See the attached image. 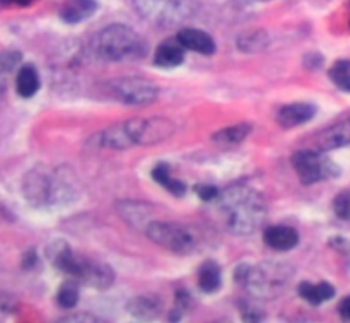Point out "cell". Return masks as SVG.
Masks as SVG:
<instances>
[{
	"instance_id": "obj_1",
	"label": "cell",
	"mask_w": 350,
	"mask_h": 323,
	"mask_svg": "<svg viewBox=\"0 0 350 323\" xmlns=\"http://www.w3.org/2000/svg\"><path fill=\"white\" fill-rule=\"evenodd\" d=\"M174 132V123L167 118H133L113 125L98 135L96 142L109 149H129L132 146H152L164 142Z\"/></svg>"
},
{
	"instance_id": "obj_2",
	"label": "cell",
	"mask_w": 350,
	"mask_h": 323,
	"mask_svg": "<svg viewBox=\"0 0 350 323\" xmlns=\"http://www.w3.org/2000/svg\"><path fill=\"white\" fill-rule=\"evenodd\" d=\"M221 211L226 224L236 235H250L265 221V202L262 195L246 187H236L221 197Z\"/></svg>"
},
{
	"instance_id": "obj_3",
	"label": "cell",
	"mask_w": 350,
	"mask_h": 323,
	"mask_svg": "<svg viewBox=\"0 0 350 323\" xmlns=\"http://www.w3.org/2000/svg\"><path fill=\"white\" fill-rule=\"evenodd\" d=\"M96 51L101 58L120 62L125 58H140L146 53L142 38L125 24H113L105 27L96 38Z\"/></svg>"
},
{
	"instance_id": "obj_4",
	"label": "cell",
	"mask_w": 350,
	"mask_h": 323,
	"mask_svg": "<svg viewBox=\"0 0 350 323\" xmlns=\"http://www.w3.org/2000/svg\"><path fill=\"white\" fill-rule=\"evenodd\" d=\"M147 236L156 245L180 255H188L197 246V236L185 226L170 221H154L147 224Z\"/></svg>"
},
{
	"instance_id": "obj_5",
	"label": "cell",
	"mask_w": 350,
	"mask_h": 323,
	"mask_svg": "<svg viewBox=\"0 0 350 323\" xmlns=\"http://www.w3.org/2000/svg\"><path fill=\"white\" fill-rule=\"evenodd\" d=\"M293 166L303 185H313L337 177L338 166L323 153L299 151L293 156Z\"/></svg>"
},
{
	"instance_id": "obj_6",
	"label": "cell",
	"mask_w": 350,
	"mask_h": 323,
	"mask_svg": "<svg viewBox=\"0 0 350 323\" xmlns=\"http://www.w3.org/2000/svg\"><path fill=\"white\" fill-rule=\"evenodd\" d=\"M108 91L116 101L125 105H149L156 101L157 86L144 77H120L108 82Z\"/></svg>"
},
{
	"instance_id": "obj_7",
	"label": "cell",
	"mask_w": 350,
	"mask_h": 323,
	"mask_svg": "<svg viewBox=\"0 0 350 323\" xmlns=\"http://www.w3.org/2000/svg\"><path fill=\"white\" fill-rule=\"evenodd\" d=\"M77 279L88 284V286L96 287V289H106L115 281V272H113V269L108 263L81 257V267H79Z\"/></svg>"
},
{
	"instance_id": "obj_8",
	"label": "cell",
	"mask_w": 350,
	"mask_h": 323,
	"mask_svg": "<svg viewBox=\"0 0 350 323\" xmlns=\"http://www.w3.org/2000/svg\"><path fill=\"white\" fill-rule=\"evenodd\" d=\"M178 3H183L180 0H137V7L140 9V12L144 16H147V19H157V21H180L185 19L183 14L178 12L181 5Z\"/></svg>"
},
{
	"instance_id": "obj_9",
	"label": "cell",
	"mask_w": 350,
	"mask_h": 323,
	"mask_svg": "<svg viewBox=\"0 0 350 323\" xmlns=\"http://www.w3.org/2000/svg\"><path fill=\"white\" fill-rule=\"evenodd\" d=\"M314 115H317V106L311 105V103H293V105H287L280 109L279 115H277V122L284 129H294V127H299L313 120Z\"/></svg>"
},
{
	"instance_id": "obj_10",
	"label": "cell",
	"mask_w": 350,
	"mask_h": 323,
	"mask_svg": "<svg viewBox=\"0 0 350 323\" xmlns=\"http://www.w3.org/2000/svg\"><path fill=\"white\" fill-rule=\"evenodd\" d=\"M263 242L267 246L277 252H289V250L296 248L299 243V235L294 228L286 224H275L270 226L263 233Z\"/></svg>"
},
{
	"instance_id": "obj_11",
	"label": "cell",
	"mask_w": 350,
	"mask_h": 323,
	"mask_svg": "<svg viewBox=\"0 0 350 323\" xmlns=\"http://www.w3.org/2000/svg\"><path fill=\"white\" fill-rule=\"evenodd\" d=\"M178 41L185 47V50L197 51L200 55H212L215 51V43L205 31L197 27H185L178 33Z\"/></svg>"
},
{
	"instance_id": "obj_12",
	"label": "cell",
	"mask_w": 350,
	"mask_h": 323,
	"mask_svg": "<svg viewBox=\"0 0 350 323\" xmlns=\"http://www.w3.org/2000/svg\"><path fill=\"white\" fill-rule=\"evenodd\" d=\"M98 10L96 0H65L60 9V17L67 24H79L89 19Z\"/></svg>"
},
{
	"instance_id": "obj_13",
	"label": "cell",
	"mask_w": 350,
	"mask_h": 323,
	"mask_svg": "<svg viewBox=\"0 0 350 323\" xmlns=\"http://www.w3.org/2000/svg\"><path fill=\"white\" fill-rule=\"evenodd\" d=\"M185 60V47L178 41V38L173 40H166L157 47L156 55H154V62L157 67L163 68H173L183 64Z\"/></svg>"
},
{
	"instance_id": "obj_14",
	"label": "cell",
	"mask_w": 350,
	"mask_h": 323,
	"mask_svg": "<svg viewBox=\"0 0 350 323\" xmlns=\"http://www.w3.org/2000/svg\"><path fill=\"white\" fill-rule=\"evenodd\" d=\"M297 293L303 300H306L308 303L313 305V307H320L323 301L332 300L335 296V287L328 283H320V284H311V283H301L297 287Z\"/></svg>"
},
{
	"instance_id": "obj_15",
	"label": "cell",
	"mask_w": 350,
	"mask_h": 323,
	"mask_svg": "<svg viewBox=\"0 0 350 323\" xmlns=\"http://www.w3.org/2000/svg\"><path fill=\"white\" fill-rule=\"evenodd\" d=\"M350 142V123H342V125H334L328 130L320 133L318 137V146L320 149L328 151L335 147L345 146Z\"/></svg>"
},
{
	"instance_id": "obj_16",
	"label": "cell",
	"mask_w": 350,
	"mask_h": 323,
	"mask_svg": "<svg viewBox=\"0 0 350 323\" xmlns=\"http://www.w3.org/2000/svg\"><path fill=\"white\" fill-rule=\"evenodd\" d=\"M221 267L215 262H212V260H207V262L200 267V270H198V286H200V289L208 294L215 293V291L221 287Z\"/></svg>"
},
{
	"instance_id": "obj_17",
	"label": "cell",
	"mask_w": 350,
	"mask_h": 323,
	"mask_svg": "<svg viewBox=\"0 0 350 323\" xmlns=\"http://www.w3.org/2000/svg\"><path fill=\"white\" fill-rule=\"evenodd\" d=\"M16 89L23 98H33L40 89V75L33 65H26L19 70L16 79Z\"/></svg>"
},
{
	"instance_id": "obj_18",
	"label": "cell",
	"mask_w": 350,
	"mask_h": 323,
	"mask_svg": "<svg viewBox=\"0 0 350 323\" xmlns=\"http://www.w3.org/2000/svg\"><path fill=\"white\" fill-rule=\"evenodd\" d=\"M152 178L157 183L163 185L167 192H171L174 197H181V195H185V192H187V185H185L183 181L171 178V171L167 164H157L152 170Z\"/></svg>"
},
{
	"instance_id": "obj_19",
	"label": "cell",
	"mask_w": 350,
	"mask_h": 323,
	"mask_svg": "<svg viewBox=\"0 0 350 323\" xmlns=\"http://www.w3.org/2000/svg\"><path fill=\"white\" fill-rule=\"evenodd\" d=\"M252 132V125L248 123H241V125H232V127H226V129L219 130V132L214 133L212 139L215 140L217 144H239L246 139Z\"/></svg>"
},
{
	"instance_id": "obj_20",
	"label": "cell",
	"mask_w": 350,
	"mask_h": 323,
	"mask_svg": "<svg viewBox=\"0 0 350 323\" xmlns=\"http://www.w3.org/2000/svg\"><path fill=\"white\" fill-rule=\"evenodd\" d=\"M328 74H330V79L338 89L350 92V60L335 62Z\"/></svg>"
},
{
	"instance_id": "obj_21",
	"label": "cell",
	"mask_w": 350,
	"mask_h": 323,
	"mask_svg": "<svg viewBox=\"0 0 350 323\" xmlns=\"http://www.w3.org/2000/svg\"><path fill=\"white\" fill-rule=\"evenodd\" d=\"M130 311L142 318L156 317L159 311V301H156L154 298H137L135 301L130 303Z\"/></svg>"
},
{
	"instance_id": "obj_22",
	"label": "cell",
	"mask_w": 350,
	"mask_h": 323,
	"mask_svg": "<svg viewBox=\"0 0 350 323\" xmlns=\"http://www.w3.org/2000/svg\"><path fill=\"white\" fill-rule=\"evenodd\" d=\"M57 301L62 308H74L79 301V287L74 283H65L58 289Z\"/></svg>"
},
{
	"instance_id": "obj_23",
	"label": "cell",
	"mask_w": 350,
	"mask_h": 323,
	"mask_svg": "<svg viewBox=\"0 0 350 323\" xmlns=\"http://www.w3.org/2000/svg\"><path fill=\"white\" fill-rule=\"evenodd\" d=\"M334 211L344 221H350V192H342L335 197Z\"/></svg>"
},
{
	"instance_id": "obj_24",
	"label": "cell",
	"mask_w": 350,
	"mask_h": 323,
	"mask_svg": "<svg viewBox=\"0 0 350 323\" xmlns=\"http://www.w3.org/2000/svg\"><path fill=\"white\" fill-rule=\"evenodd\" d=\"M260 36H262V33H258V31H253V33L246 34V36H243L239 40V48L245 51H258L267 43V40L262 41Z\"/></svg>"
},
{
	"instance_id": "obj_25",
	"label": "cell",
	"mask_w": 350,
	"mask_h": 323,
	"mask_svg": "<svg viewBox=\"0 0 350 323\" xmlns=\"http://www.w3.org/2000/svg\"><path fill=\"white\" fill-rule=\"evenodd\" d=\"M195 192H197L198 198H202V201L205 202H211V201H215V198H219V190L214 187V185H197L195 187Z\"/></svg>"
},
{
	"instance_id": "obj_26",
	"label": "cell",
	"mask_w": 350,
	"mask_h": 323,
	"mask_svg": "<svg viewBox=\"0 0 350 323\" xmlns=\"http://www.w3.org/2000/svg\"><path fill=\"white\" fill-rule=\"evenodd\" d=\"M338 313H340V317L344 318V320L350 322V296L342 300L340 307H338Z\"/></svg>"
},
{
	"instance_id": "obj_27",
	"label": "cell",
	"mask_w": 350,
	"mask_h": 323,
	"mask_svg": "<svg viewBox=\"0 0 350 323\" xmlns=\"http://www.w3.org/2000/svg\"><path fill=\"white\" fill-rule=\"evenodd\" d=\"M36 0H0V5L2 7H9V5H19V7H26L31 5Z\"/></svg>"
},
{
	"instance_id": "obj_28",
	"label": "cell",
	"mask_w": 350,
	"mask_h": 323,
	"mask_svg": "<svg viewBox=\"0 0 350 323\" xmlns=\"http://www.w3.org/2000/svg\"><path fill=\"white\" fill-rule=\"evenodd\" d=\"M245 2H269V0H245Z\"/></svg>"
}]
</instances>
